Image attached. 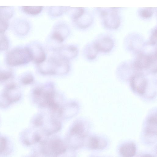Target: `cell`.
<instances>
[{
  "label": "cell",
  "mask_w": 157,
  "mask_h": 157,
  "mask_svg": "<svg viewBox=\"0 0 157 157\" xmlns=\"http://www.w3.org/2000/svg\"><path fill=\"white\" fill-rule=\"evenodd\" d=\"M33 77L32 75H28L22 79V82L24 84H29L33 82Z\"/></svg>",
  "instance_id": "obj_23"
},
{
  "label": "cell",
  "mask_w": 157,
  "mask_h": 157,
  "mask_svg": "<svg viewBox=\"0 0 157 157\" xmlns=\"http://www.w3.org/2000/svg\"><path fill=\"white\" fill-rule=\"evenodd\" d=\"M101 15L105 25L112 28H117L120 24L119 17L115 9L103 10Z\"/></svg>",
  "instance_id": "obj_3"
},
{
  "label": "cell",
  "mask_w": 157,
  "mask_h": 157,
  "mask_svg": "<svg viewBox=\"0 0 157 157\" xmlns=\"http://www.w3.org/2000/svg\"><path fill=\"white\" fill-rule=\"evenodd\" d=\"M153 13L152 8H145L141 10L140 14L143 17L147 18L151 17Z\"/></svg>",
  "instance_id": "obj_20"
},
{
  "label": "cell",
  "mask_w": 157,
  "mask_h": 157,
  "mask_svg": "<svg viewBox=\"0 0 157 157\" xmlns=\"http://www.w3.org/2000/svg\"><path fill=\"white\" fill-rule=\"evenodd\" d=\"M155 64L156 65V54L147 55L140 54L137 57L135 65L138 69H150L155 71Z\"/></svg>",
  "instance_id": "obj_2"
},
{
  "label": "cell",
  "mask_w": 157,
  "mask_h": 157,
  "mask_svg": "<svg viewBox=\"0 0 157 157\" xmlns=\"http://www.w3.org/2000/svg\"><path fill=\"white\" fill-rule=\"evenodd\" d=\"M56 50L58 56L67 60L75 57L78 52V48L72 45H64L59 47Z\"/></svg>",
  "instance_id": "obj_6"
},
{
  "label": "cell",
  "mask_w": 157,
  "mask_h": 157,
  "mask_svg": "<svg viewBox=\"0 0 157 157\" xmlns=\"http://www.w3.org/2000/svg\"><path fill=\"white\" fill-rule=\"evenodd\" d=\"M131 85L133 89L140 94L145 92L147 82V79L142 74H138L134 76L132 79Z\"/></svg>",
  "instance_id": "obj_5"
},
{
  "label": "cell",
  "mask_w": 157,
  "mask_h": 157,
  "mask_svg": "<svg viewBox=\"0 0 157 157\" xmlns=\"http://www.w3.org/2000/svg\"><path fill=\"white\" fill-rule=\"evenodd\" d=\"M69 29L66 25L60 23L56 25L54 27L51 34V38L59 43H61L68 36Z\"/></svg>",
  "instance_id": "obj_4"
},
{
  "label": "cell",
  "mask_w": 157,
  "mask_h": 157,
  "mask_svg": "<svg viewBox=\"0 0 157 157\" xmlns=\"http://www.w3.org/2000/svg\"><path fill=\"white\" fill-rule=\"evenodd\" d=\"M22 9L23 11L25 13L30 15H36L41 12L43 6H22Z\"/></svg>",
  "instance_id": "obj_16"
},
{
  "label": "cell",
  "mask_w": 157,
  "mask_h": 157,
  "mask_svg": "<svg viewBox=\"0 0 157 157\" xmlns=\"http://www.w3.org/2000/svg\"><path fill=\"white\" fill-rule=\"evenodd\" d=\"M10 144L7 137L0 135V155L9 154L11 151Z\"/></svg>",
  "instance_id": "obj_11"
},
{
  "label": "cell",
  "mask_w": 157,
  "mask_h": 157,
  "mask_svg": "<svg viewBox=\"0 0 157 157\" xmlns=\"http://www.w3.org/2000/svg\"><path fill=\"white\" fill-rule=\"evenodd\" d=\"M141 157H153L152 156L149 154H145L143 155Z\"/></svg>",
  "instance_id": "obj_25"
},
{
  "label": "cell",
  "mask_w": 157,
  "mask_h": 157,
  "mask_svg": "<svg viewBox=\"0 0 157 157\" xmlns=\"http://www.w3.org/2000/svg\"><path fill=\"white\" fill-rule=\"evenodd\" d=\"M32 59L31 51L28 47L13 49L8 52L6 57L7 63L11 66L26 64Z\"/></svg>",
  "instance_id": "obj_1"
},
{
  "label": "cell",
  "mask_w": 157,
  "mask_h": 157,
  "mask_svg": "<svg viewBox=\"0 0 157 157\" xmlns=\"http://www.w3.org/2000/svg\"><path fill=\"white\" fill-rule=\"evenodd\" d=\"M92 21V17L90 15L86 12L85 10L82 14L74 21L78 27L85 28L90 24Z\"/></svg>",
  "instance_id": "obj_10"
},
{
  "label": "cell",
  "mask_w": 157,
  "mask_h": 157,
  "mask_svg": "<svg viewBox=\"0 0 157 157\" xmlns=\"http://www.w3.org/2000/svg\"><path fill=\"white\" fill-rule=\"evenodd\" d=\"M70 7V6H50L49 8V13L51 16H57L67 11Z\"/></svg>",
  "instance_id": "obj_14"
},
{
  "label": "cell",
  "mask_w": 157,
  "mask_h": 157,
  "mask_svg": "<svg viewBox=\"0 0 157 157\" xmlns=\"http://www.w3.org/2000/svg\"><path fill=\"white\" fill-rule=\"evenodd\" d=\"M106 144L105 141L100 138L92 137L89 140V147L92 149H101L105 147Z\"/></svg>",
  "instance_id": "obj_12"
},
{
  "label": "cell",
  "mask_w": 157,
  "mask_h": 157,
  "mask_svg": "<svg viewBox=\"0 0 157 157\" xmlns=\"http://www.w3.org/2000/svg\"><path fill=\"white\" fill-rule=\"evenodd\" d=\"M98 51L94 43L88 47L86 51L87 56L89 59H93L96 56Z\"/></svg>",
  "instance_id": "obj_17"
},
{
  "label": "cell",
  "mask_w": 157,
  "mask_h": 157,
  "mask_svg": "<svg viewBox=\"0 0 157 157\" xmlns=\"http://www.w3.org/2000/svg\"><path fill=\"white\" fill-rule=\"evenodd\" d=\"M119 151L122 157H133L136 152V146L133 143H126L121 147Z\"/></svg>",
  "instance_id": "obj_9"
},
{
  "label": "cell",
  "mask_w": 157,
  "mask_h": 157,
  "mask_svg": "<svg viewBox=\"0 0 157 157\" xmlns=\"http://www.w3.org/2000/svg\"><path fill=\"white\" fill-rule=\"evenodd\" d=\"M9 43L7 38L4 36L0 37V52L7 50L8 48Z\"/></svg>",
  "instance_id": "obj_18"
},
{
  "label": "cell",
  "mask_w": 157,
  "mask_h": 157,
  "mask_svg": "<svg viewBox=\"0 0 157 157\" xmlns=\"http://www.w3.org/2000/svg\"><path fill=\"white\" fill-rule=\"evenodd\" d=\"M12 76L11 73L10 71H0V80H5L8 79Z\"/></svg>",
  "instance_id": "obj_22"
},
{
  "label": "cell",
  "mask_w": 157,
  "mask_h": 157,
  "mask_svg": "<svg viewBox=\"0 0 157 157\" xmlns=\"http://www.w3.org/2000/svg\"><path fill=\"white\" fill-rule=\"evenodd\" d=\"M32 56V60L40 64L46 59L45 53L42 47L37 44H34L29 48Z\"/></svg>",
  "instance_id": "obj_7"
},
{
  "label": "cell",
  "mask_w": 157,
  "mask_h": 157,
  "mask_svg": "<svg viewBox=\"0 0 157 157\" xmlns=\"http://www.w3.org/2000/svg\"><path fill=\"white\" fill-rule=\"evenodd\" d=\"M146 132L147 134L152 135L156 133V118L153 116L148 120Z\"/></svg>",
  "instance_id": "obj_15"
},
{
  "label": "cell",
  "mask_w": 157,
  "mask_h": 157,
  "mask_svg": "<svg viewBox=\"0 0 157 157\" xmlns=\"http://www.w3.org/2000/svg\"><path fill=\"white\" fill-rule=\"evenodd\" d=\"M83 131V126L80 123H78L75 124L72 128L71 132L75 134H80Z\"/></svg>",
  "instance_id": "obj_19"
},
{
  "label": "cell",
  "mask_w": 157,
  "mask_h": 157,
  "mask_svg": "<svg viewBox=\"0 0 157 157\" xmlns=\"http://www.w3.org/2000/svg\"><path fill=\"white\" fill-rule=\"evenodd\" d=\"M34 124L36 125L39 126L42 124L43 123V119L42 117H37L34 121Z\"/></svg>",
  "instance_id": "obj_24"
},
{
  "label": "cell",
  "mask_w": 157,
  "mask_h": 157,
  "mask_svg": "<svg viewBox=\"0 0 157 157\" xmlns=\"http://www.w3.org/2000/svg\"><path fill=\"white\" fill-rule=\"evenodd\" d=\"M8 26V23L7 21L0 18V33L5 32Z\"/></svg>",
  "instance_id": "obj_21"
},
{
  "label": "cell",
  "mask_w": 157,
  "mask_h": 157,
  "mask_svg": "<svg viewBox=\"0 0 157 157\" xmlns=\"http://www.w3.org/2000/svg\"><path fill=\"white\" fill-rule=\"evenodd\" d=\"M13 9L10 6H0V18L8 20L12 17Z\"/></svg>",
  "instance_id": "obj_13"
},
{
  "label": "cell",
  "mask_w": 157,
  "mask_h": 157,
  "mask_svg": "<svg viewBox=\"0 0 157 157\" xmlns=\"http://www.w3.org/2000/svg\"><path fill=\"white\" fill-rule=\"evenodd\" d=\"M94 44L98 51L108 52L113 47V42L112 39L108 37H104L98 40Z\"/></svg>",
  "instance_id": "obj_8"
}]
</instances>
